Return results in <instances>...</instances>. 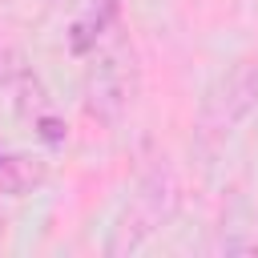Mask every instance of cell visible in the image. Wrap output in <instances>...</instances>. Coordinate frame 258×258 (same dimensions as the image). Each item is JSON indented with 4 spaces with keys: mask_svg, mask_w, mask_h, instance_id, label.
I'll use <instances>...</instances> for the list:
<instances>
[{
    "mask_svg": "<svg viewBox=\"0 0 258 258\" xmlns=\"http://www.w3.org/2000/svg\"><path fill=\"white\" fill-rule=\"evenodd\" d=\"M173 210H177V181L169 177V169H153L125 198V206H121V214H117V222L109 230L105 254L109 258H125V254L145 250L169 226Z\"/></svg>",
    "mask_w": 258,
    "mask_h": 258,
    "instance_id": "1",
    "label": "cell"
},
{
    "mask_svg": "<svg viewBox=\"0 0 258 258\" xmlns=\"http://www.w3.org/2000/svg\"><path fill=\"white\" fill-rule=\"evenodd\" d=\"M93 64L85 73V105L93 117L101 121H117L129 105H133V89H137V73H133V52L121 40H101L93 52Z\"/></svg>",
    "mask_w": 258,
    "mask_h": 258,
    "instance_id": "2",
    "label": "cell"
},
{
    "mask_svg": "<svg viewBox=\"0 0 258 258\" xmlns=\"http://www.w3.org/2000/svg\"><path fill=\"white\" fill-rule=\"evenodd\" d=\"M0 93H4L24 117H32V121H36L40 113H48V93H44V85L36 81L28 56H24L8 36H0Z\"/></svg>",
    "mask_w": 258,
    "mask_h": 258,
    "instance_id": "3",
    "label": "cell"
},
{
    "mask_svg": "<svg viewBox=\"0 0 258 258\" xmlns=\"http://www.w3.org/2000/svg\"><path fill=\"white\" fill-rule=\"evenodd\" d=\"M56 12H69V52L77 56H89L109 32H113V20H117V0H48Z\"/></svg>",
    "mask_w": 258,
    "mask_h": 258,
    "instance_id": "4",
    "label": "cell"
},
{
    "mask_svg": "<svg viewBox=\"0 0 258 258\" xmlns=\"http://www.w3.org/2000/svg\"><path fill=\"white\" fill-rule=\"evenodd\" d=\"M44 181V161L24 157V153H0V189L8 194H28Z\"/></svg>",
    "mask_w": 258,
    "mask_h": 258,
    "instance_id": "5",
    "label": "cell"
},
{
    "mask_svg": "<svg viewBox=\"0 0 258 258\" xmlns=\"http://www.w3.org/2000/svg\"><path fill=\"white\" fill-rule=\"evenodd\" d=\"M32 125L40 129V137H44V141H52V145H60V141H64V125H60V121H56L52 113H40V117H36Z\"/></svg>",
    "mask_w": 258,
    "mask_h": 258,
    "instance_id": "6",
    "label": "cell"
},
{
    "mask_svg": "<svg viewBox=\"0 0 258 258\" xmlns=\"http://www.w3.org/2000/svg\"><path fill=\"white\" fill-rule=\"evenodd\" d=\"M250 89H254V101H258V60H254V69H250Z\"/></svg>",
    "mask_w": 258,
    "mask_h": 258,
    "instance_id": "7",
    "label": "cell"
},
{
    "mask_svg": "<svg viewBox=\"0 0 258 258\" xmlns=\"http://www.w3.org/2000/svg\"><path fill=\"white\" fill-rule=\"evenodd\" d=\"M0 230H4V226H0Z\"/></svg>",
    "mask_w": 258,
    "mask_h": 258,
    "instance_id": "8",
    "label": "cell"
}]
</instances>
